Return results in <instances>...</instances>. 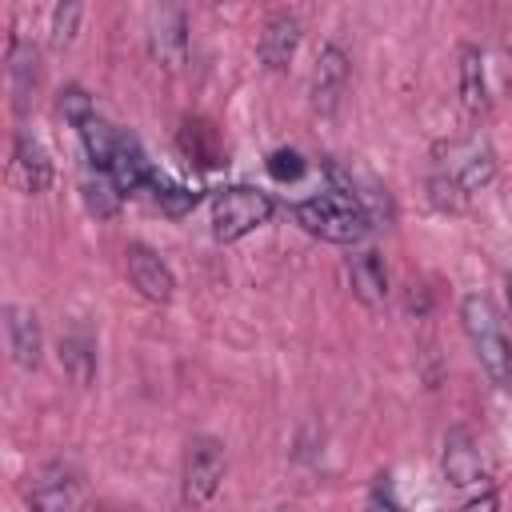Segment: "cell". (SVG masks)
Returning <instances> with one entry per match:
<instances>
[{"instance_id":"obj_1","label":"cell","mask_w":512,"mask_h":512,"mask_svg":"<svg viewBox=\"0 0 512 512\" xmlns=\"http://www.w3.org/2000/svg\"><path fill=\"white\" fill-rule=\"evenodd\" d=\"M292 216L308 236H320L328 244H356L368 232V208L340 188H328V192L300 200L292 208Z\"/></svg>"},{"instance_id":"obj_2","label":"cell","mask_w":512,"mask_h":512,"mask_svg":"<svg viewBox=\"0 0 512 512\" xmlns=\"http://www.w3.org/2000/svg\"><path fill=\"white\" fill-rule=\"evenodd\" d=\"M460 320H464V332L484 364V372L500 384V388H512V344L500 328V316L496 308L488 304V296H464L460 300Z\"/></svg>"},{"instance_id":"obj_3","label":"cell","mask_w":512,"mask_h":512,"mask_svg":"<svg viewBox=\"0 0 512 512\" xmlns=\"http://www.w3.org/2000/svg\"><path fill=\"white\" fill-rule=\"evenodd\" d=\"M272 196L260 192V188H248V184H232V188H220L212 196V236L220 244H232L248 232H256L260 224H268L272 216Z\"/></svg>"},{"instance_id":"obj_4","label":"cell","mask_w":512,"mask_h":512,"mask_svg":"<svg viewBox=\"0 0 512 512\" xmlns=\"http://www.w3.org/2000/svg\"><path fill=\"white\" fill-rule=\"evenodd\" d=\"M224 472H228L224 444L212 436H196L188 444V456H184V504H192V508L208 504L216 496Z\"/></svg>"},{"instance_id":"obj_5","label":"cell","mask_w":512,"mask_h":512,"mask_svg":"<svg viewBox=\"0 0 512 512\" xmlns=\"http://www.w3.org/2000/svg\"><path fill=\"white\" fill-rule=\"evenodd\" d=\"M440 164H444L440 176H448L464 196L480 192V188L496 176V156H492V148L480 144V140H456V144H448Z\"/></svg>"},{"instance_id":"obj_6","label":"cell","mask_w":512,"mask_h":512,"mask_svg":"<svg viewBox=\"0 0 512 512\" xmlns=\"http://www.w3.org/2000/svg\"><path fill=\"white\" fill-rule=\"evenodd\" d=\"M348 76H352V60L340 44H324L320 56H316V72H312V104L320 116H332L344 88H348Z\"/></svg>"},{"instance_id":"obj_7","label":"cell","mask_w":512,"mask_h":512,"mask_svg":"<svg viewBox=\"0 0 512 512\" xmlns=\"http://www.w3.org/2000/svg\"><path fill=\"white\" fill-rule=\"evenodd\" d=\"M80 496H84V488H80L76 472L64 468V464H52V468H44L32 480V488H28V512H76L80 508Z\"/></svg>"},{"instance_id":"obj_8","label":"cell","mask_w":512,"mask_h":512,"mask_svg":"<svg viewBox=\"0 0 512 512\" xmlns=\"http://www.w3.org/2000/svg\"><path fill=\"white\" fill-rule=\"evenodd\" d=\"M128 280L140 296H148L152 304H168L172 292H176V276L172 268L148 248V244H128Z\"/></svg>"},{"instance_id":"obj_9","label":"cell","mask_w":512,"mask_h":512,"mask_svg":"<svg viewBox=\"0 0 512 512\" xmlns=\"http://www.w3.org/2000/svg\"><path fill=\"white\" fill-rule=\"evenodd\" d=\"M8 176H12V184H16L20 192H28V196L48 192V184H52V160H48V152L40 148V140H32V136H16Z\"/></svg>"},{"instance_id":"obj_10","label":"cell","mask_w":512,"mask_h":512,"mask_svg":"<svg viewBox=\"0 0 512 512\" xmlns=\"http://www.w3.org/2000/svg\"><path fill=\"white\" fill-rule=\"evenodd\" d=\"M296 48H300V20H296V16H288V12L272 16V20L264 24V32H260V44H256L260 64H264V68H272V72L288 68V64H292V56H296Z\"/></svg>"},{"instance_id":"obj_11","label":"cell","mask_w":512,"mask_h":512,"mask_svg":"<svg viewBox=\"0 0 512 512\" xmlns=\"http://www.w3.org/2000/svg\"><path fill=\"white\" fill-rule=\"evenodd\" d=\"M444 476H448L452 488H476L484 480L480 452H476V444L464 428L448 432V440H444Z\"/></svg>"},{"instance_id":"obj_12","label":"cell","mask_w":512,"mask_h":512,"mask_svg":"<svg viewBox=\"0 0 512 512\" xmlns=\"http://www.w3.org/2000/svg\"><path fill=\"white\" fill-rule=\"evenodd\" d=\"M4 332H8V352H12V360H16L20 368H36V364H40V348H44L36 316H32L28 308H16V304H12V308L4 312Z\"/></svg>"},{"instance_id":"obj_13","label":"cell","mask_w":512,"mask_h":512,"mask_svg":"<svg viewBox=\"0 0 512 512\" xmlns=\"http://www.w3.org/2000/svg\"><path fill=\"white\" fill-rule=\"evenodd\" d=\"M104 176H112V184L128 196V192H136V188H148V184L156 180V168L148 164V156L140 152V144H136L132 136H124V140H120V152H116V160H112V168H108Z\"/></svg>"},{"instance_id":"obj_14","label":"cell","mask_w":512,"mask_h":512,"mask_svg":"<svg viewBox=\"0 0 512 512\" xmlns=\"http://www.w3.org/2000/svg\"><path fill=\"white\" fill-rule=\"evenodd\" d=\"M348 280H352V292L364 304H384V296H388V272H384L380 252H356V256H348Z\"/></svg>"},{"instance_id":"obj_15","label":"cell","mask_w":512,"mask_h":512,"mask_svg":"<svg viewBox=\"0 0 512 512\" xmlns=\"http://www.w3.org/2000/svg\"><path fill=\"white\" fill-rule=\"evenodd\" d=\"M184 52H188V32H184V12L176 8H164L156 28H152V56L168 68L184 64Z\"/></svg>"},{"instance_id":"obj_16","label":"cell","mask_w":512,"mask_h":512,"mask_svg":"<svg viewBox=\"0 0 512 512\" xmlns=\"http://www.w3.org/2000/svg\"><path fill=\"white\" fill-rule=\"evenodd\" d=\"M460 104L468 116H480L488 108V80H484V56L480 48H460Z\"/></svg>"},{"instance_id":"obj_17","label":"cell","mask_w":512,"mask_h":512,"mask_svg":"<svg viewBox=\"0 0 512 512\" xmlns=\"http://www.w3.org/2000/svg\"><path fill=\"white\" fill-rule=\"evenodd\" d=\"M60 364L76 384H88L96 376V344L88 332H68L60 336Z\"/></svg>"},{"instance_id":"obj_18","label":"cell","mask_w":512,"mask_h":512,"mask_svg":"<svg viewBox=\"0 0 512 512\" xmlns=\"http://www.w3.org/2000/svg\"><path fill=\"white\" fill-rule=\"evenodd\" d=\"M36 76H40V68H36V48L12 40V48H8V80H12L16 108H28V96L36 92Z\"/></svg>"},{"instance_id":"obj_19","label":"cell","mask_w":512,"mask_h":512,"mask_svg":"<svg viewBox=\"0 0 512 512\" xmlns=\"http://www.w3.org/2000/svg\"><path fill=\"white\" fill-rule=\"evenodd\" d=\"M80 136H84V148H88V160L96 164V172H108L112 168V160H116V152H120V140H124V132H116L108 120H88L84 128H80Z\"/></svg>"},{"instance_id":"obj_20","label":"cell","mask_w":512,"mask_h":512,"mask_svg":"<svg viewBox=\"0 0 512 512\" xmlns=\"http://www.w3.org/2000/svg\"><path fill=\"white\" fill-rule=\"evenodd\" d=\"M148 188L156 192V204H160V212H168V216H188V212L196 208V200H200V192H192V188H184V184H172V180H164L160 172H156V180H152Z\"/></svg>"},{"instance_id":"obj_21","label":"cell","mask_w":512,"mask_h":512,"mask_svg":"<svg viewBox=\"0 0 512 512\" xmlns=\"http://www.w3.org/2000/svg\"><path fill=\"white\" fill-rule=\"evenodd\" d=\"M120 200H124V192L112 184V176L96 172V180H84V204H88V212H96V216H116V212H120Z\"/></svg>"},{"instance_id":"obj_22","label":"cell","mask_w":512,"mask_h":512,"mask_svg":"<svg viewBox=\"0 0 512 512\" xmlns=\"http://www.w3.org/2000/svg\"><path fill=\"white\" fill-rule=\"evenodd\" d=\"M56 112H60L68 124H76V128H84L88 120H96V112H92V96H88L80 84H68V88L60 92Z\"/></svg>"},{"instance_id":"obj_23","label":"cell","mask_w":512,"mask_h":512,"mask_svg":"<svg viewBox=\"0 0 512 512\" xmlns=\"http://www.w3.org/2000/svg\"><path fill=\"white\" fill-rule=\"evenodd\" d=\"M76 20H80V4H56L52 12V48H68L76 36Z\"/></svg>"},{"instance_id":"obj_24","label":"cell","mask_w":512,"mask_h":512,"mask_svg":"<svg viewBox=\"0 0 512 512\" xmlns=\"http://www.w3.org/2000/svg\"><path fill=\"white\" fill-rule=\"evenodd\" d=\"M368 512H404V504H400L396 484H392L388 472H380V476L372 480V488H368Z\"/></svg>"},{"instance_id":"obj_25","label":"cell","mask_w":512,"mask_h":512,"mask_svg":"<svg viewBox=\"0 0 512 512\" xmlns=\"http://www.w3.org/2000/svg\"><path fill=\"white\" fill-rule=\"evenodd\" d=\"M428 196H432V204L444 208V212H460V208L468 204V196H464L448 176H440V172L428 180Z\"/></svg>"},{"instance_id":"obj_26","label":"cell","mask_w":512,"mask_h":512,"mask_svg":"<svg viewBox=\"0 0 512 512\" xmlns=\"http://www.w3.org/2000/svg\"><path fill=\"white\" fill-rule=\"evenodd\" d=\"M304 172V156L300 152H292V148H276V152H268V176L272 180H296Z\"/></svg>"},{"instance_id":"obj_27","label":"cell","mask_w":512,"mask_h":512,"mask_svg":"<svg viewBox=\"0 0 512 512\" xmlns=\"http://www.w3.org/2000/svg\"><path fill=\"white\" fill-rule=\"evenodd\" d=\"M464 512H500V496H496L492 488H484L480 496H472V500L464 504Z\"/></svg>"},{"instance_id":"obj_28","label":"cell","mask_w":512,"mask_h":512,"mask_svg":"<svg viewBox=\"0 0 512 512\" xmlns=\"http://www.w3.org/2000/svg\"><path fill=\"white\" fill-rule=\"evenodd\" d=\"M508 308H512V276H508Z\"/></svg>"},{"instance_id":"obj_29","label":"cell","mask_w":512,"mask_h":512,"mask_svg":"<svg viewBox=\"0 0 512 512\" xmlns=\"http://www.w3.org/2000/svg\"><path fill=\"white\" fill-rule=\"evenodd\" d=\"M276 512H296V508H288V504H284V508H276Z\"/></svg>"}]
</instances>
